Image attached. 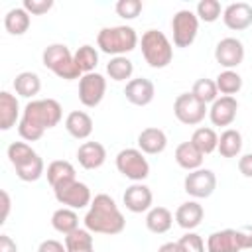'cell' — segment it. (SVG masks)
I'll list each match as a JSON object with an SVG mask.
<instances>
[{
  "instance_id": "cell-1",
  "label": "cell",
  "mask_w": 252,
  "mask_h": 252,
  "mask_svg": "<svg viewBox=\"0 0 252 252\" xmlns=\"http://www.w3.org/2000/svg\"><path fill=\"white\" fill-rule=\"evenodd\" d=\"M63 118V108L55 98H35L30 100L18 122V134L26 142L39 140L45 130L55 128Z\"/></svg>"
},
{
  "instance_id": "cell-2",
  "label": "cell",
  "mask_w": 252,
  "mask_h": 252,
  "mask_svg": "<svg viewBox=\"0 0 252 252\" xmlns=\"http://www.w3.org/2000/svg\"><path fill=\"white\" fill-rule=\"evenodd\" d=\"M83 220L87 230L94 234H108V236L120 234L126 226V219L122 211L118 209L116 201L106 193H98L93 197Z\"/></svg>"
},
{
  "instance_id": "cell-3",
  "label": "cell",
  "mask_w": 252,
  "mask_h": 252,
  "mask_svg": "<svg viewBox=\"0 0 252 252\" xmlns=\"http://www.w3.org/2000/svg\"><path fill=\"white\" fill-rule=\"evenodd\" d=\"M138 33L132 26H110L102 28L96 35V45L102 53H108L112 57L126 55L136 49L138 45Z\"/></svg>"
},
{
  "instance_id": "cell-4",
  "label": "cell",
  "mask_w": 252,
  "mask_h": 252,
  "mask_svg": "<svg viewBox=\"0 0 252 252\" xmlns=\"http://www.w3.org/2000/svg\"><path fill=\"white\" fill-rule=\"evenodd\" d=\"M41 63L45 65V69H49L51 73H55L63 81H75V79L83 77L81 69L75 63V57H73L71 49L65 43L47 45L41 53Z\"/></svg>"
},
{
  "instance_id": "cell-5",
  "label": "cell",
  "mask_w": 252,
  "mask_h": 252,
  "mask_svg": "<svg viewBox=\"0 0 252 252\" xmlns=\"http://www.w3.org/2000/svg\"><path fill=\"white\" fill-rule=\"evenodd\" d=\"M140 47H142V55H144L146 63L152 69H163L173 59V45L167 39V35L159 30L144 32L142 39H140Z\"/></svg>"
},
{
  "instance_id": "cell-6",
  "label": "cell",
  "mask_w": 252,
  "mask_h": 252,
  "mask_svg": "<svg viewBox=\"0 0 252 252\" xmlns=\"http://www.w3.org/2000/svg\"><path fill=\"white\" fill-rule=\"evenodd\" d=\"M252 248V224L215 230L207 238V252H240Z\"/></svg>"
},
{
  "instance_id": "cell-7",
  "label": "cell",
  "mask_w": 252,
  "mask_h": 252,
  "mask_svg": "<svg viewBox=\"0 0 252 252\" xmlns=\"http://www.w3.org/2000/svg\"><path fill=\"white\" fill-rule=\"evenodd\" d=\"M116 169L126 179L134 183H142L150 175V163L138 148H124L116 154Z\"/></svg>"
},
{
  "instance_id": "cell-8",
  "label": "cell",
  "mask_w": 252,
  "mask_h": 252,
  "mask_svg": "<svg viewBox=\"0 0 252 252\" xmlns=\"http://www.w3.org/2000/svg\"><path fill=\"white\" fill-rule=\"evenodd\" d=\"M173 114L181 124L197 126L205 120V114H209V108L193 93H181L173 100Z\"/></svg>"
},
{
  "instance_id": "cell-9",
  "label": "cell",
  "mask_w": 252,
  "mask_h": 252,
  "mask_svg": "<svg viewBox=\"0 0 252 252\" xmlns=\"http://www.w3.org/2000/svg\"><path fill=\"white\" fill-rule=\"evenodd\" d=\"M171 32H173V45L175 47H189L199 32V18L191 10H179L171 18Z\"/></svg>"
},
{
  "instance_id": "cell-10",
  "label": "cell",
  "mask_w": 252,
  "mask_h": 252,
  "mask_svg": "<svg viewBox=\"0 0 252 252\" xmlns=\"http://www.w3.org/2000/svg\"><path fill=\"white\" fill-rule=\"evenodd\" d=\"M53 195L57 199V203H61L63 207H69V209H85L91 205L93 201V195H91V189L87 183L83 181H69L57 189H53Z\"/></svg>"
},
{
  "instance_id": "cell-11",
  "label": "cell",
  "mask_w": 252,
  "mask_h": 252,
  "mask_svg": "<svg viewBox=\"0 0 252 252\" xmlns=\"http://www.w3.org/2000/svg\"><path fill=\"white\" fill-rule=\"evenodd\" d=\"M183 189L193 199H207L217 189V175H215V171L205 169V167L189 171L183 179Z\"/></svg>"
},
{
  "instance_id": "cell-12",
  "label": "cell",
  "mask_w": 252,
  "mask_h": 252,
  "mask_svg": "<svg viewBox=\"0 0 252 252\" xmlns=\"http://www.w3.org/2000/svg\"><path fill=\"white\" fill-rule=\"evenodd\" d=\"M106 93V79L100 73H87L79 79V100L87 108H94L102 102Z\"/></svg>"
},
{
  "instance_id": "cell-13",
  "label": "cell",
  "mask_w": 252,
  "mask_h": 252,
  "mask_svg": "<svg viewBox=\"0 0 252 252\" xmlns=\"http://www.w3.org/2000/svg\"><path fill=\"white\" fill-rule=\"evenodd\" d=\"M215 59L224 69H234L244 61V45L236 37H222L215 47Z\"/></svg>"
},
{
  "instance_id": "cell-14",
  "label": "cell",
  "mask_w": 252,
  "mask_h": 252,
  "mask_svg": "<svg viewBox=\"0 0 252 252\" xmlns=\"http://www.w3.org/2000/svg\"><path fill=\"white\" fill-rule=\"evenodd\" d=\"M222 22L232 32H244L252 26V6L248 2H232L222 10Z\"/></svg>"
},
{
  "instance_id": "cell-15",
  "label": "cell",
  "mask_w": 252,
  "mask_h": 252,
  "mask_svg": "<svg viewBox=\"0 0 252 252\" xmlns=\"http://www.w3.org/2000/svg\"><path fill=\"white\" fill-rule=\"evenodd\" d=\"M122 201L126 205V209L130 213H148L152 209V203H154V195H152V189L144 183H132L124 195H122Z\"/></svg>"
},
{
  "instance_id": "cell-16",
  "label": "cell",
  "mask_w": 252,
  "mask_h": 252,
  "mask_svg": "<svg viewBox=\"0 0 252 252\" xmlns=\"http://www.w3.org/2000/svg\"><path fill=\"white\" fill-rule=\"evenodd\" d=\"M124 96L128 102H132L134 106H148L154 96H156V87L150 79L146 77H138V79H130L126 83L124 89Z\"/></svg>"
},
{
  "instance_id": "cell-17",
  "label": "cell",
  "mask_w": 252,
  "mask_h": 252,
  "mask_svg": "<svg viewBox=\"0 0 252 252\" xmlns=\"http://www.w3.org/2000/svg\"><path fill=\"white\" fill-rule=\"evenodd\" d=\"M238 112V100L234 96H219L211 108H209V118L213 126H230L236 118Z\"/></svg>"
},
{
  "instance_id": "cell-18",
  "label": "cell",
  "mask_w": 252,
  "mask_h": 252,
  "mask_svg": "<svg viewBox=\"0 0 252 252\" xmlns=\"http://www.w3.org/2000/svg\"><path fill=\"white\" fill-rule=\"evenodd\" d=\"M167 148V136L163 130L156 128V126H148L138 134V150L148 154V156H156L161 154Z\"/></svg>"
},
{
  "instance_id": "cell-19",
  "label": "cell",
  "mask_w": 252,
  "mask_h": 252,
  "mask_svg": "<svg viewBox=\"0 0 252 252\" xmlns=\"http://www.w3.org/2000/svg\"><path fill=\"white\" fill-rule=\"evenodd\" d=\"M77 159L83 169H98L106 161V148L100 142H83L77 150Z\"/></svg>"
},
{
  "instance_id": "cell-20",
  "label": "cell",
  "mask_w": 252,
  "mask_h": 252,
  "mask_svg": "<svg viewBox=\"0 0 252 252\" xmlns=\"http://www.w3.org/2000/svg\"><path fill=\"white\" fill-rule=\"evenodd\" d=\"M203 217H205V209L199 201H185L175 211V222L185 230L197 228L203 222Z\"/></svg>"
},
{
  "instance_id": "cell-21",
  "label": "cell",
  "mask_w": 252,
  "mask_h": 252,
  "mask_svg": "<svg viewBox=\"0 0 252 252\" xmlns=\"http://www.w3.org/2000/svg\"><path fill=\"white\" fill-rule=\"evenodd\" d=\"M93 118L85 110H73L65 118V130L75 140H87L93 134Z\"/></svg>"
},
{
  "instance_id": "cell-22",
  "label": "cell",
  "mask_w": 252,
  "mask_h": 252,
  "mask_svg": "<svg viewBox=\"0 0 252 252\" xmlns=\"http://www.w3.org/2000/svg\"><path fill=\"white\" fill-rule=\"evenodd\" d=\"M45 175H47V183L51 185V189H57V187L77 179L75 165L71 161H67V159H53L47 165Z\"/></svg>"
},
{
  "instance_id": "cell-23",
  "label": "cell",
  "mask_w": 252,
  "mask_h": 252,
  "mask_svg": "<svg viewBox=\"0 0 252 252\" xmlns=\"http://www.w3.org/2000/svg\"><path fill=\"white\" fill-rule=\"evenodd\" d=\"M20 102L18 98L8 93V91H2L0 93V128L6 132L10 130L12 126H16V122H20Z\"/></svg>"
},
{
  "instance_id": "cell-24",
  "label": "cell",
  "mask_w": 252,
  "mask_h": 252,
  "mask_svg": "<svg viewBox=\"0 0 252 252\" xmlns=\"http://www.w3.org/2000/svg\"><path fill=\"white\" fill-rule=\"evenodd\" d=\"M173 213L167 207H152L146 213V228L154 234H163L173 224Z\"/></svg>"
},
{
  "instance_id": "cell-25",
  "label": "cell",
  "mask_w": 252,
  "mask_h": 252,
  "mask_svg": "<svg viewBox=\"0 0 252 252\" xmlns=\"http://www.w3.org/2000/svg\"><path fill=\"white\" fill-rule=\"evenodd\" d=\"M203 154L191 144V142H181L177 148H175V161L181 169L185 171H195L203 165Z\"/></svg>"
},
{
  "instance_id": "cell-26",
  "label": "cell",
  "mask_w": 252,
  "mask_h": 252,
  "mask_svg": "<svg viewBox=\"0 0 252 252\" xmlns=\"http://www.w3.org/2000/svg\"><path fill=\"white\" fill-rule=\"evenodd\" d=\"M14 91L16 94L24 96V98H33L39 91H41V79L37 73L33 71H22L16 75L14 79Z\"/></svg>"
},
{
  "instance_id": "cell-27",
  "label": "cell",
  "mask_w": 252,
  "mask_h": 252,
  "mask_svg": "<svg viewBox=\"0 0 252 252\" xmlns=\"http://www.w3.org/2000/svg\"><path fill=\"white\" fill-rule=\"evenodd\" d=\"M32 18L24 8H12L4 16V28L10 35H24L30 30Z\"/></svg>"
},
{
  "instance_id": "cell-28",
  "label": "cell",
  "mask_w": 252,
  "mask_h": 252,
  "mask_svg": "<svg viewBox=\"0 0 252 252\" xmlns=\"http://www.w3.org/2000/svg\"><path fill=\"white\" fill-rule=\"evenodd\" d=\"M217 152L222 158H236L242 152V134L236 128H226L219 136V146Z\"/></svg>"
},
{
  "instance_id": "cell-29",
  "label": "cell",
  "mask_w": 252,
  "mask_h": 252,
  "mask_svg": "<svg viewBox=\"0 0 252 252\" xmlns=\"http://www.w3.org/2000/svg\"><path fill=\"white\" fill-rule=\"evenodd\" d=\"M51 226L61 232L63 236L75 232L79 228V217L75 213V209H69V207H61L57 209L53 215H51Z\"/></svg>"
},
{
  "instance_id": "cell-30",
  "label": "cell",
  "mask_w": 252,
  "mask_h": 252,
  "mask_svg": "<svg viewBox=\"0 0 252 252\" xmlns=\"http://www.w3.org/2000/svg\"><path fill=\"white\" fill-rule=\"evenodd\" d=\"M203 156H209V154H213L215 150H217V146H219V134L213 130V128H209V126H201V128H197L195 132H193V136H191V140H189Z\"/></svg>"
},
{
  "instance_id": "cell-31",
  "label": "cell",
  "mask_w": 252,
  "mask_h": 252,
  "mask_svg": "<svg viewBox=\"0 0 252 252\" xmlns=\"http://www.w3.org/2000/svg\"><path fill=\"white\" fill-rule=\"evenodd\" d=\"M67 252H94V238L93 232L87 228H77L75 232L65 236Z\"/></svg>"
},
{
  "instance_id": "cell-32",
  "label": "cell",
  "mask_w": 252,
  "mask_h": 252,
  "mask_svg": "<svg viewBox=\"0 0 252 252\" xmlns=\"http://www.w3.org/2000/svg\"><path fill=\"white\" fill-rule=\"evenodd\" d=\"M215 83H217L219 93L224 94V96H234V94L242 89V77H240L234 69H224V71H220V73L217 75Z\"/></svg>"
},
{
  "instance_id": "cell-33",
  "label": "cell",
  "mask_w": 252,
  "mask_h": 252,
  "mask_svg": "<svg viewBox=\"0 0 252 252\" xmlns=\"http://www.w3.org/2000/svg\"><path fill=\"white\" fill-rule=\"evenodd\" d=\"M73 57H75V63H77V67L81 69L83 75L94 73V69H96V65H98V51H96L93 45H89V43L81 45V47L73 53Z\"/></svg>"
},
{
  "instance_id": "cell-34",
  "label": "cell",
  "mask_w": 252,
  "mask_h": 252,
  "mask_svg": "<svg viewBox=\"0 0 252 252\" xmlns=\"http://www.w3.org/2000/svg\"><path fill=\"white\" fill-rule=\"evenodd\" d=\"M106 73L112 81H126L132 77L134 73V63L126 57V55H118V57H112L108 63H106Z\"/></svg>"
},
{
  "instance_id": "cell-35",
  "label": "cell",
  "mask_w": 252,
  "mask_h": 252,
  "mask_svg": "<svg viewBox=\"0 0 252 252\" xmlns=\"http://www.w3.org/2000/svg\"><path fill=\"white\" fill-rule=\"evenodd\" d=\"M16 169V175L22 179V181H37L43 173H45V163H43V159L39 158V154H35L32 159H28L26 163H22V165H18V167H14Z\"/></svg>"
},
{
  "instance_id": "cell-36",
  "label": "cell",
  "mask_w": 252,
  "mask_h": 252,
  "mask_svg": "<svg viewBox=\"0 0 252 252\" xmlns=\"http://www.w3.org/2000/svg\"><path fill=\"white\" fill-rule=\"evenodd\" d=\"M191 93L203 102V104H213L217 98H219V89H217V83L213 81V79H207V77H203V79H197L195 83H193V89H191Z\"/></svg>"
},
{
  "instance_id": "cell-37",
  "label": "cell",
  "mask_w": 252,
  "mask_h": 252,
  "mask_svg": "<svg viewBox=\"0 0 252 252\" xmlns=\"http://www.w3.org/2000/svg\"><path fill=\"white\" fill-rule=\"evenodd\" d=\"M35 154H37V152H35L28 142H12V144L8 146V159H10V163H12L14 167L26 163V161L32 159Z\"/></svg>"
},
{
  "instance_id": "cell-38",
  "label": "cell",
  "mask_w": 252,
  "mask_h": 252,
  "mask_svg": "<svg viewBox=\"0 0 252 252\" xmlns=\"http://www.w3.org/2000/svg\"><path fill=\"white\" fill-rule=\"evenodd\" d=\"M195 14L201 22L205 24H213L220 18L222 14V8H220V2L219 0H201L195 8Z\"/></svg>"
},
{
  "instance_id": "cell-39",
  "label": "cell",
  "mask_w": 252,
  "mask_h": 252,
  "mask_svg": "<svg viewBox=\"0 0 252 252\" xmlns=\"http://www.w3.org/2000/svg\"><path fill=\"white\" fill-rule=\"evenodd\" d=\"M177 246L181 252H207V244L203 240V236H199L197 232L193 230H187L179 240H177Z\"/></svg>"
},
{
  "instance_id": "cell-40",
  "label": "cell",
  "mask_w": 252,
  "mask_h": 252,
  "mask_svg": "<svg viewBox=\"0 0 252 252\" xmlns=\"http://www.w3.org/2000/svg\"><path fill=\"white\" fill-rule=\"evenodd\" d=\"M142 8H144V6H142L140 0H118L116 6H114L116 14H118L120 18H124V20H134V18H138L140 12H142Z\"/></svg>"
},
{
  "instance_id": "cell-41",
  "label": "cell",
  "mask_w": 252,
  "mask_h": 252,
  "mask_svg": "<svg viewBox=\"0 0 252 252\" xmlns=\"http://www.w3.org/2000/svg\"><path fill=\"white\" fill-rule=\"evenodd\" d=\"M22 8L30 16H41V14H47L53 8V0H24Z\"/></svg>"
},
{
  "instance_id": "cell-42",
  "label": "cell",
  "mask_w": 252,
  "mask_h": 252,
  "mask_svg": "<svg viewBox=\"0 0 252 252\" xmlns=\"http://www.w3.org/2000/svg\"><path fill=\"white\" fill-rule=\"evenodd\" d=\"M37 252H67V248H65L63 242L53 240V238H47V240H43V242L39 244Z\"/></svg>"
},
{
  "instance_id": "cell-43",
  "label": "cell",
  "mask_w": 252,
  "mask_h": 252,
  "mask_svg": "<svg viewBox=\"0 0 252 252\" xmlns=\"http://www.w3.org/2000/svg\"><path fill=\"white\" fill-rule=\"evenodd\" d=\"M238 171H240L244 177L252 179V152L238 158Z\"/></svg>"
},
{
  "instance_id": "cell-44",
  "label": "cell",
  "mask_w": 252,
  "mask_h": 252,
  "mask_svg": "<svg viewBox=\"0 0 252 252\" xmlns=\"http://www.w3.org/2000/svg\"><path fill=\"white\" fill-rule=\"evenodd\" d=\"M0 197H2V217H0V224H4L6 219H8V215H10V205H12V201H10V195H8L6 189L0 191Z\"/></svg>"
},
{
  "instance_id": "cell-45",
  "label": "cell",
  "mask_w": 252,
  "mask_h": 252,
  "mask_svg": "<svg viewBox=\"0 0 252 252\" xmlns=\"http://www.w3.org/2000/svg\"><path fill=\"white\" fill-rule=\"evenodd\" d=\"M0 252H18L16 240H12L8 234H0Z\"/></svg>"
},
{
  "instance_id": "cell-46",
  "label": "cell",
  "mask_w": 252,
  "mask_h": 252,
  "mask_svg": "<svg viewBox=\"0 0 252 252\" xmlns=\"http://www.w3.org/2000/svg\"><path fill=\"white\" fill-rule=\"evenodd\" d=\"M158 252H181V250H179L177 242H163V244L158 248Z\"/></svg>"
}]
</instances>
